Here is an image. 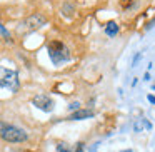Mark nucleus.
Segmentation results:
<instances>
[{
    "mask_svg": "<svg viewBox=\"0 0 155 152\" xmlns=\"http://www.w3.org/2000/svg\"><path fill=\"white\" fill-rule=\"evenodd\" d=\"M0 137L7 142L12 144H18V142H25L28 139L27 132L20 127H15V125L5 124V122H0Z\"/></svg>",
    "mask_w": 155,
    "mask_h": 152,
    "instance_id": "f257e3e1",
    "label": "nucleus"
},
{
    "mask_svg": "<svg viewBox=\"0 0 155 152\" xmlns=\"http://www.w3.org/2000/svg\"><path fill=\"white\" fill-rule=\"evenodd\" d=\"M47 50H48V57H50V60L54 62L55 65L62 64V62H67L68 59H70V52H68V49L58 40L50 42L48 47H47Z\"/></svg>",
    "mask_w": 155,
    "mask_h": 152,
    "instance_id": "f03ea898",
    "label": "nucleus"
},
{
    "mask_svg": "<svg viewBox=\"0 0 155 152\" xmlns=\"http://www.w3.org/2000/svg\"><path fill=\"white\" fill-rule=\"evenodd\" d=\"M0 87L8 89L12 92L18 90V75L15 70L8 69H0Z\"/></svg>",
    "mask_w": 155,
    "mask_h": 152,
    "instance_id": "7ed1b4c3",
    "label": "nucleus"
},
{
    "mask_svg": "<svg viewBox=\"0 0 155 152\" xmlns=\"http://www.w3.org/2000/svg\"><path fill=\"white\" fill-rule=\"evenodd\" d=\"M45 24H47V19H45L44 15H40V14H34V15H30V17L25 19L22 25H24L25 30L34 32V30H37V29L44 27Z\"/></svg>",
    "mask_w": 155,
    "mask_h": 152,
    "instance_id": "20e7f679",
    "label": "nucleus"
},
{
    "mask_svg": "<svg viewBox=\"0 0 155 152\" xmlns=\"http://www.w3.org/2000/svg\"><path fill=\"white\" fill-rule=\"evenodd\" d=\"M32 104H34L37 109L44 110V112H52L54 110V100H52L48 95H45V94L35 95V97L32 99Z\"/></svg>",
    "mask_w": 155,
    "mask_h": 152,
    "instance_id": "39448f33",
    "label": "nucleus"
},
{
    "mask_svg": "<svg viewBox=\"0 0 155 152\" xmlns=\"http://www.w3.org/2000/svg\"><path fill=\"white\" fill-rule=\"evenodd\" d=\"M88 117H94V112L92 110H75L68 119L70 120H84V119H88Z\"/></svg>",
    "mask_w": 155,
    "mask_h": 152,
    "instance_id": "423d86ee",
    "label": "nucleus"
},
{
    "mask_svg": "<svg viewBox=\"0 0 155 152\" xmlns=\"http://www.w3.org/2000/svg\"><path fill=\"white\" fill-rule=\"evenodd\" d=\"M118 32V25L115 24V22H108L107 25H105V34L108 35V37H115Z\"/></svg>",
    "mask_w": 155,
    "mask_h": 152,
    "instance_id": "0eeeda50",
    "label": "nucleus"
},
{
    "mask_svg": "<svg viewBox=\"0 0 155 152\" xmlns=\"http://www.w3.org/2000/svg\"><path fill=\"white\" fill-rule=\"evenodd\" d=\"M57 152H84V149H82L80 144L77 145V149H75V150H72L67 144H58L57 145Z\"/></svg>",
    "mask_w": 155,
    "mask_h": 152,
    "instance_id": "6e6552de",
    "label": "nucleus"
},
{
    "mask_svg": "<svg viewBox=\"0 0 155 152\" xmlns=\"http://www.w3.org/2000/svg\"><path fill=\"white\" fill-rule=\"evenodd\" d=\"M0 32H2V34H4L5 37H8V32L5 30V29H4V25H2V24H0Z\"/></svg>",
    "mask_w": 155,
    "mask_h": 152,
    "instance_id": "1a4fd4ad",
    "label": "nucleus"
},
{
    "mask_svg": "<svg viewBox=\"0 0 155 152\" xmlns=\"http://www.w3.org/2000/svg\"><path fill=\"white\" fill-rule=\"evenodd\" d=\"M68 107H70L72 110H74V109H78V104H77V102H72V104L68 105Z\"/></svg>",
    "mask_w": 155,
    "mask_h": 152,
    "instance_id": "9d476101",
    "label": "nucleus"
},
{
    "mask_svg": "<svg viewBox=\"0 0 155 152\" xmlns=\"http://www.w3.org/2000/svg\"><path fill=\"white\" fill-rule=\"evenodd\" d=\"M148 102H152V104H155V97H153V95H148Z\"/></svg>",
    "mask_w": 155,
    "mask_h": 152,
    "instance_id": "9b49d317",
    "label": "nucleus"
},
{
    "mask_svg": "<svg viewBox=\"0 0 155 152\" xmlns=\"http://www.w3.org/2000/svg\"><path fill=\"white\" fill-rule=\"evenodd\" d=\"M122 152H134L132 149H127V150H122Z\"/></svg>",
    "mask_w": 155,
    "mask_h": 152,
    "instance_id": "f8f14e48",
    "label": "nucleus"
}]
</instances>
